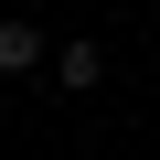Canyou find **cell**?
Returning a JSON list of instances; mask_svg holds the SVG:
<instances>
[{
	"label": "cell",
	"instance_id": "cell-1",
	"mask_svg": "<svg viewBox=\"0 0 160 160\" xmlns=\"http://www.w3.org/2000/svg\"><path fill=\"white\" fill-rule=\"evenodd\" d=\"M32 64H43V32L11 11V22H0V75H32Z\"/></svg>",
	"mask_w": 160,
	"mask_h": 160
},
{
	"label": "cell",
	"instance_id": "cell-2",
	"mask_svg": "<svg viewBox=\"0 0 160 160\" xmlns=\"http://www.w3.org/2000/svg\"><path fill=\"white\" fill-rule=\"evenodd\" d=\"M53 75H64V86H96V75H107V53H96V43H64V53H53Z\"/></svg>",
	"mask_w": 160,
	"mask_h": 160
}]
</instances>
